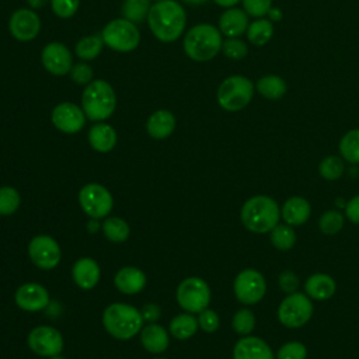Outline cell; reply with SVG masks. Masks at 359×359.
<instances>
[{
    "mask_svg": "<svg viewBox=\"0 0 359 359\" xmlns=\"http://www.w3.org/2000/svg\"><path fill=\"white\" fill-rule=\"evenodd\" d=\"M147 24L151 34L161 42L177 41L185 29L187 13L184 7L174 0H161L151 4Z\"/></svg>",
    "mask_w": 359,
    "mask_h": 359,
    "instance_id": "cell-1",
    "label": "cell"
},
{
    "mask_svg": "<svg viewBox=\"0 0 359 359\" xmlns=\"http://www.w3.org/2000/svg\"><path fill=\"white\" fill-rule=\"evenodd\" d=\"M241 223L255 234L269 233L280 219V208L268 195H255L247 199L240 212Z\"/></svg>",
    "mask_w": 359,
    "mask_h": 359,
    "instance_id": "cell-2",
    "label": "cell"
},
{
    "mask_svg": "<svg viewBox=\"0 0 359 359\" xmlns=\"http://www.w3.org/2000/svg\"><path fill=\"white\" fill-rule=\"evenodd\" d=\"M223 35L212 24H196L184 36L182 48L185 55L195 62L212 60L222 50Z\"/></svg>",
    "mask_w": 359,
    "mask_h": 359,
    "instance_id": "cell-3",
    "label": "cell"
},
{
    "mask_svg": "<svg viewBox=\"0 0 359 359\" xmlns=\"http://www.w3.org/2000/svg\"><path fill=\"white\" fill-rule=\"evenodd\" d=\"M102 325L114 338L126 341L140 332L143 317L140 310L128 303H112L102 313Z\"/></svg>",
    "mask_w": 359,
    "mask_h": 359,
    "instance_id": "cell-4",
    "label": "cell"
},
{
    "mask_svg": "<svg viewBox=\"0 0 359 359\" xmlns=\"http://www.w3.org/2000/svg\"><path fill=\"white\" fill-rule=\"evenodd\" d=\"M81 108L86 118L93 122H104L116 108V94L109 83L95 79L88 83L81 94Z\"/></svg>",
    "mask_w": 359,
    "mask_h": 359,
    "instance_id": "cell-5",
    "label": "cell"
},
{
    "mask_svg": "<svg viewBox=\"0 0 359 359\" xmlns=\"http://www.w3.org/2000/svg\"><path fill=\"white\" fill-rule=\"evenodd\" d=\"M255 93L254 83L240 74L226 77L216 93L217 104L227 112H237L244 109L252 100Z\"/></svg>",
    "mask_w": 359,
    "mask_h": 359,
    "instance_id": "cell-6",
    "label": "cell"
},
{
    "mask_svg": "<svg viewBox=\"0 0 359 359\" xmlns=\"http://www.w3.org/2000/svg\"><path fill=\"white\" fill-rule=\"evenodd\" d=\"M104 43L116 52H132L140 43V32L135 22L126 18L111 20L101 31Z\"/></svg>",
    "mask_w": 359,
    "mask_h": 359,
    "instance_id": "cell-7",
    "label": "cell"
},
{
    "mask_svg": "<svg viewBox=\"0 0 359 359\" xmlns=\"http://www.w3.org/2000/svg\"><path fill=\"white\" fill-rule=\"evenodd\" d=\"M311 299L299 292L289 293L278 307V320L287 328H299L307 324L313 316Z\"/></svg>",
    "mask_w": 359,
    "mask_h": 359,
    "instance_id": "cell-8",
    "label": "cell"
},
{
    "mask_svg": "<svg viewBox=\"0 0 359 359\" xmlns=\"http://www.w3.org/2000/svg\"><path fill=\"white\" fill-rule=\"evenodd\" d=\"M177 302L187 313H201L210 303V287L202 278L188 276L177 287Z\"/></svg>",
    "mask_w": 359,
    "mask_h": 359,
    "instance_id": "cell-9",
    "label": "cell"
},
{
    "mask_svg": "<svg viewBox=\"0 0 359 359\" xmlns=\"http://www.w3.org/2000/svg\"><path fill=\"white\" fill-rule=\"evenodd\" d=\"M79 203L91 219H102L109 215L114 206L111 192L101 184L90 182L79 192Z\"/></svg>",
    "mask_w": 359,
    "mask_h": 359,
    "instance_id": "cell-10",
    "label": "cell"
},
{
    "mask_svg": "<svg viewBox=\"0 0 359 359\" xmlns=\"http://www.w3.org/2000/svg\"><path fill=\"white\" fill-rule=\"evenodd\" d=\"M233 290L237 300L243 304H255L261 302L266 293V282L264 275L252 268L243 269L234 279Z\"/></svg>",
    "mask_w": 359,
    "mask_h": 359,
    "instance_id": "cell-11",
    "label": "cell"
},
{
    "mask_svg": "<svg viewBox=\"0 0 359 359\" xmlns=\"http://www.w3.org/2000/svg\"><path fill=\"white\" fill-rule=\"evenodd\" d=\"M28 255L35 266L49 271L57 266L62 251L57 241L46 234L35 236L28 244Z\"/></svg>",
    "mask_w": 359,
    "mask_h": 359,
    "instance_id": "cell-12",
    "label": "cell"
},
{
    "mask_svg": "<svg viewBox=\"0 0 359 359\" xmlns=\"http://www.w3.org/2000/svg\"><path fill=\"white\" fill-rule=\"evenodd\" d=\"M31 351L43 358L59 355L63 349L62 334L50 325H38L29 331L27 338Z\"/></svg>",
    "mask_w": 359,
    "mask_h": 359,
    "instance_id": "cell-13",
    "label": "cell"
},
{
    "mask_svg": "<svg viewBox=\"0 0 359 359\" xmlns=\"http://www.w3.org/2000/svg\"><path fill=\"white\" fill-rule=\"evenodd\" d=\"M50 121L53 126L67 135L77 133L86 123V114L81 107L65 101L57 104L50 112Z\"/></svg>",
    "mask_w": 359,
    "mask_h": 359,
    "instance_id": "cell-14",
    "label": "cell"
},
{
    "mask_svg": "<svg viewBox=\"0 0 359 359\" xmlns=\"http://www.w3.org/2000/svg\"><path fill=\"white\" fill-rule=\"evenodd\" d=\"M41 62L45 70L53 76H65L73 67V57L69 48L57 41L49 42L43 46Z\"/></svg>",
    "mask_w": 359,
    "mask_h": 359,
    "instance_id": "cell-15",
    "label": "cell"
},
{
    "mask_svg": "<svg viewBox=\"0 0 359 359\" xmlns=\"http://www.w3.org/2000/svg\"><path fill=\"white\" fill-rule=\"evenodd\" d=\"M8 29L11 36L17 41H32L41 31L39 15L32 8H18L8 20Z\"/></svg>",
    "mask_w": 359,
    "mask_h": 359,
    "instance_id": "cell-16",
    "label": "cell"
},
{
    "mask_svg": "<svg viewBox=\"0 0 359 359\" xmlns=\"http://www.w3.org/2000/svg\"><path fill=\"white\" fill-rule=\"evenodd\" d=\"M15 304L24 311H41L49 304L48 290L35 282L21 285L14 294Z\"/></svg>",
    "mask_w": 359,
    "mask_h": 359,
    "instance_id": "cell-17",
    "label": "cell"
},
{
    "mask_svg": "<svg viewBox=\"0 0 359 359\" xmlns=\"http://www.w3.org/2000/svg\"><path fill=\"white\" fill-rule=\"evenodd\" d=\"M271 346L261 338L245 335L233 348V359H273Z\"/></svg>",
    "mask_w": 359,
    "mask_h": 359,
    "instance_id": "cell-18",
    "label": "cell"
},
{
    "mask_svg": "<svg viewBox=\"0 0 359 359\" xmlns=\"http://www.w3.org/2000/svg\"><path fill=\"white\" fill-rule=\"evenodd\" d=\"M250 25L248 14L237 7H230L219 18V29L227 38H240Z\"/></svg>",
    "mask_w": 359,
    "mask_h": 359,
    "instance_id": "cell-19",
    "label": "cell"
},
{
    "mask_svg": "<svg viewBox=\"0 0 359 359\" xmlns=\"http://www.w3.org/2000/svg\"><path fill=\"white\" fill-rule=\"evenodd\" d=\"M72 276H73L74 283L80 289L90 290L98 283L100 276H101V269L95 259L83 257V258L77 259L76 264L73 265Z\"/></svg>",
    "mask_w": 359,
    "mask_h": 359,
    "instance_id": "cell-20",
    "label": "cell"
},
{
    "mask_svg": "<svg viewBox=\"0 0 359 359\" xmlns=\"http://www.w3.org/2000/svg\"><path fill=\"white\" fill-rule=\"evenodd\" d=\"M115 287L125 294H136L146 286V275L136 266H123L114 276Z\"/></svg>",
    "mask_w": 359,
    "mask_h": 359,
    "instance_id": "cell-21",
    "label": "cell"
},
{
    "mask_svg": "<svg viewBox=\"0 0 359 359\" xmlns=\"http://www.w3.org/2000/svg\"><path fill=\"white\" fill-rule=\"evenodd\" d=\"M311 215V206L303 196H290L280 208V216L290 226L304 224Z\"/></svg>",
    "mask_w": 359,
    "mask_h": 359,
    "instance_id": "cell-22",
    "label": "cell"
},
{
    "mask_svg": "<svg viewBox=\"0 0 359 359\" xmlns=\"http://www.w3.org/2000/svg\"><path fill=\"white\" fill-rule=\"evenodd\" d=\"M304 290L311 300L323 302L334 296L337 290V283L332 276L323 272H317L307 278L304 283Z\"/></svg>",
    "mask_w": 359,
    "mask_h": 359,
    "instance_id": "cell-23",
    "label": "cell"
},
{
    "mask_svg": "<svg viewBox=\"0 0 359 359\" xmlns=\"http://www.w3.org/2000/svg\"><path fill=\"white\" fill-rule=\"evenodd\" d=\"M115 129L105 122H95L88 130V143L98 153H108L116 144Z\"/></svg>",
    "mask_w": 359,
    "mask_h": 359,
    "instance_id": "cell-24",
    "label": "cell"
},
{
    "mask_svg": "<svg viewBox=\"0 0 359 359\" xmlns=\"http://www.w3.org/2000/svg\"><path fill=\"white\" fill-rule=\"evenodd\" d=\"M140 342L143 348L150 353H161L168 348V332L156 323H149L140 330Z\"/></svg>",
    "mask_w": 359,
    "mask_h": 359,
    "instance_id": "cell-25",
    "label": "cell"
},
{
    "mask_svg": "<svg viewBox=\"0 0 359 359\" xmlns=\"http://www.w3.org/2000/svg\"><path fill=\"white\" fill-rule=\"evenodd\" d=\"M175 129V116L168 109L154 111L146 122V130L153 139H165Z\"/></svg>",
    "mask_w": 359,
    "mask_h": 359,
    "instance_id": "cell-26",
    "label": "cell"
},
{
    "mask_svg": "<svg viewBox=\"0 0 359 359\" xmlns=\"http://www.w3.org/2000/svg\"><path fill=\"white\" fill-rule=\"evenodd\" d=\"M255 91L269 101H276L286 94L287 84L280 76L266 74L258 79L255 83Z\"/></svg>",
    "mask_w": 359,
    "mask_h": 359,
    "instance_id": "cell-27",
    "label": "cell"
},
{
    "mask_svg": "<svg viewBox=\"0 0 359 359\" xmlns=\"http://www.w3.org/2000/svg\"><path fill=\"white\" fill-rule=\"evenodd\" d=\"M273 22L268 18H255L247 28V39L254 46L266 45L273 36Z\"/></svg>",
    "mask_w": 359,
    "mask_h": 359,
    "instance_id": "cell-28",
    "label": "cell"
},
{
    "mask_svg": "<svg viewBox=\"0 0 359 359\" xmlns=\"http://www.w3.org/2000/svg\"><path fill=\"white\" fill-rule=\"evenodd\" d=\"M198 318L192 313H182L170 321V334L177 339H188L198 331Z\"/></svg>",
    "mask_w": 359,
    "mask_h": 359,
    "instance_id": "cell-29",
    "label": "cell"
},
{
    "mask_svg": "<svg viewBox=\"0 0 359 359\" xmlns=\"http://www.w3.org/2000/svg\"><path fill=\"white\" fill-rule=\"evenodd\" d=\"M104 45L105 43H104V39L101 36V32L100 34H93V35L83 36L76 43L74 52L83 60H93L101 53Z\"/></svg>",
    "mask_w": 359,
    "mask_h": 359,
    "instance_id": "cell-30",
    "label": "cell"
},
{
    "mask_svg": "<svg viewBox=\"0 0 359 359\" xmlns=\"http://www.w3.org/2000/svg\"><path fill=\"white\" fill-rule=\"evenodd\" d=\"M102 233L111 243H123L130 234L129 224L122 217H107L102 222Z\"/></svg>",
    "mask_w": 359,
    "mask_h": 359,
    "instance_id": "cell-31",
    "label": "cell"
},
{
    "mask_svg": "<svg viewBox=\"0 0 359 359\" xmlns=\"http://www.w3.org/2000/svg\"><path fill=\"white\" fill-rule=\"evenodd\" d=\"M341 157L351 163L359 164V128L348 130L339 140Z\"/></svg>",
    "mask_w": 359,
    "mask_h": 359,
    "instance_id": "cell-32",
    "label": "cell"
},
{
    "mask_svg": "<svg viewBox=\"0 0 359 359\" xmlns=\"http://www.w3.org/2000/svg\"><path fill=\"white\" fill-rule=\"evenodd\" d=\"M269 233L272 245L279 251H287L296 244V233L287 223H278Z\"/></svg>",
    "mask_w": 359,
    "mask_h": 359,
    "instance_id": "cell-33",
    "label": "cell"
},
{
    "mask_svg": "<svg viewBox=\"0 0 359 359\" xmlns=\"http://www.w3.org/2000/svg\"><path fill=\"white\" fill-rule=\"evenodd\" d=\"M150 0H125L121 8L122 18H126L135 24L147 20L150 11Z\"/></svg>",
    "mask_w": 359,
    "mask_h": 359,
    "instance_id": "cell-34",
    "label": "cell"
},
{
    "mask_svg": "<svg viewBox=\"0 0 359 359\" xmlns=\"http://www.w3.org/2000/svg\"><path fill=\"white\" fill-rule=\"evenodd\" d=\"M318 172L327 181L339 180L345 172V160L339 156H327L320 161Z\"/></svg>",
    "mask_w": 359,
    "mask_h": 359,
    "instance_id": "cell-35",
    "label": "cell"
},
{
    "mask_svg": "<svg viewBox=\"0 0 359 359\" xmlns=\"http://www.w3.org/2000/svg\"><path fill=\"white\" fill-rule=\"evenodd\" d=\"M344 222L345 217L341 212L338 210H327L325 213H323L318 219V227L321 230L323 234L327 236H334L337 233H339L344 227Z\"/></svg>",
    "mask_w": 359,
    "mask_h": 359,
    "instance_id": "cell-36",
    "label": "cell"
},
{
    "mask_svg": "<svg viewBox=\"0 0 359 359\" xmlns=\"http://www.w3.org/2000/svg\"><path fill=\"white\" fill-rule=\"evenodd\" d=\"M231 327L234 332L240 335H250L255 328V316L250 309H240L234 313L231 320Z\"/></svg>",
    "mask_w": 359,
    "mask_h": 359,
    "instance_id": "cell-37",
    "label": "cell"
},
{
    "mask_svg": "<svg viewBox=\"0 0 359 359\" xmlns=\"http://www.w3.org/2000/svg\"><path fill=\"white\" fill-rule=\"evenodd\" d=\"M21 198L15 188L4 185L0 187V215L8 216L13 215L20 206Z\"/></svg>",
    "mask_w": 359,
    "mask_h": 359,
    "instance_id": "cell-38",
    "label": "cell"
},
{
    "mask_svg": "<svg viewBox=\"0 0 359 359\" xmlns=\"http://www.w3.org/2000/svg\"><path fill=\"white\" fill-rule=\"evenodd\" d=\"M222 52L231 60H243L248 55V46L240 38H227L223 41Z\"/></svg>",
    "mask_w": 359,
    "mask_h": 359,
    "instance_id": "cell-39",
    "label": "cell"
},
{
    "mask_svg": "<svg viewBox=\"0 0 359 359\" xmlns=\"http://www.w3.org/2000/svg\"><path fill=\"white\" fill-rule=\"evenodd\" d=\"M276 358L278 359H306L307 349L299 341H289L278 349Z\"/></svg>",
    "mask_w": 359,
    "mask_h": 359,
    "instance_id": "cell-40",
    "label": "cell"
},
{
    "mask_svg": "<svg viewBox=\"0 0 359 359\" xmlns=\"http://www.w3.org/2000/svg\"><path fill=\"white\" fill-rule=\"evenodd\" d=\"M241 4L248 17L262 18L272 7V0H241Z\"/></svg>",
    "mask_w": 359,
    "mask_h": 359,
    "instance_id": "cell-41",
    "label": "cell"
},
{
    "mask_svg": "<svg viewBox=\"0 0 359 359\" xmlns=\"http://www.w3.org/2000/svg\"><path fill=\"white\" fill-rule=\"evenodd\" d=\"M80 0H50V7L59 18H70L79 10Z\"/></svg>",
    "mask_w": 359,
    "mask_h": 359,
    "instance_id": "cell-42",
    "label": "cell"
},
{
    "mask_svg": "<svg viewBox=\"0 0 359 359\" xmlns=\"http://www.w3.org/2000/svg\"><path fill=\"white\" fill-rule=\"evenodd\" d=\"M93 77H94V72H93L91 66L84 63V62L73 65V67L70 70V79L76 84H81V86L86 84L87 86L88 83L93 81Z\"/></svg>",
    "mask_w": 359,
    "mask_h": 359,
    "instance_id": "cell-43",
    "label": "cell"
},
{
    "mask_svg": "<svg viewBox=\"0 0 359 359\" xmlns=\"http://www.w3.org/2000/svg\"><path fill=\"white\" fill-rule=\"evenodd\" d=\"M198 324L199 327L205 331V332H215L219 328L220 320L216 311L210 310V309H205L201 313H198Z\"/></svg>",
    "mask_w": 359,
    "mask_h": 359,
    "instance_id": "cell-44",
    "label": "cell"
},
{
    "mask_svg": "<svg viewBox=\"0 0 359 359\" xmlns=\"http://www.w3.org/2000/svg\"><path fill=\"white\" fill-rule=\"evenodd\" d=\"M278 285H279V289L285 293H293L297 290L299 285H300V280H299V276L292 272V271H283L279 278H278Z\"/></svg>",
    "mask_w": 359,
    "mask_h": 359,
    "instance_id": "cell-45",
    "label": "cell"
},
{
    "mask_svg": "<svg viewBox=\"0 0 359 359\" xmlns=\"http://www.w3.org/2000/svg\"><path fill=\"white\" fill-rule=\"evenodd\" d=\"M345 216L349 222L359 224V194L352 196L345 205Z\"/></svg>",
    "mask_w": 359,
    "mask_h": 359,
    "instance_id": "cell-46",
    "label": "cell"
},
{
    "mask_svg": "<svg viewBox=\"0 0 359 359\" xmlns=\"http://www.w3.org/2000/svg\"><path fill=\"white\" fill-rule=\"evenodd\" d=\"M142 313V317H143V321H147V323H156L160 316H161V309L158 304L156 303H147L142 307L140 310Z\"/></svg>",
    "mask_w": 359,
    "mask_h": 359,
    "instance_id": "cell-47",
    "label": "cell"
},
{
    "mask_svg": "<svg viewBox=\"0 0 359 359\" xmlns=\"http://www.w3.org/2000/svg\"><path fill=\"white\" fill-rule=\"evenodd\" d=\"M268 20H271L272 22H276V21H280L282 20V17H283V13H282V10L279 8V7H271L269 8V11H268Z\"/></svg>",
    "mask_w": 359,
    "mask_h": 359,
    "instance_id": "cell-48",
    "label": "cell"
},
{
    "mask_svg": "<svg viewBox=\"0 0 359 359\" xmlns=\"http://www.w3.org/2000/svg\"><path fill=\"white\" fill-rule=\"evenodd\" d=\"M50 0H27L28 6L32 8V10H36V8H42L45 4H48Z\"/></svg>",
    "mask_w": 359,
    "mask_h": 359,
    "instance_id": "cell-49",
    "label": "cell"
},
{
    "mask_svg": "<svg viewBox=\"0 0 359 359\" xmlns=\"http://www.w3.org/2000/svg\"><path fill=\"white\" fill-rule=\"evenodd\" d=\"M217 6L220 7H226V8H230V7H234L237 3H240L241 0H213Z\"/></svg>",
    "mask_w": 359,
    "mask_h": 359,
    "instance_id": "cell-50",
    "label": "cell"
},
{
    "mask_svg": "<svg viewBox=\"0 0 359 359\" xmlns=\"http://www.w3.org/2000/svg\"><path fill=\"white\" fill-rule=\"evenodd\" d=\"M182 1L187 4H191V6H201V4L206 3L208 0H182Z\"/></svg>",
    "mask_w": 359,
    "mask_h": 359,
    "instance_id": "cell-51",
    "label": "cell"
},
{
    "mask_svg": "<svg viewBox=\"0 0 359 359\" xmlns=\"http://www.w3.org/2000/svg\"><path fill=\"white\" fill-rule=\"evenodd\" d=\"M49 359H66V358H63V356H60V355H55V356H52V358H49Z\"/></svg>",
    "mask_w": 359,
    "mask_h": 359,
    "instance_id": "cell-52",
    "label": "cell"
},
{
    "mask_svg": "<svg viewBox=\"0 0 359 359\" xmlns=\"http://www.w3.org/2000/svg\"><path fill=\"white\" fill-rule=\"evenodd\" d=\"M154 359H165V358H154Z\"/></svg>",
    "mask_w": 359,
    "mask_h": 359,
    "instance_id": "cell-53",
    "label": "cell"
},
{
    "mask_svg": "<svg viewBox=\"0 0 359 359\" xmlns=\"http://www.w3.org/2000/svg\"><path fill=\"white\" fill-rule=\"evenodd\" d=\"M156 1H161V0H156Z\"/></svg>",
    "mask_w": 359,
    "mask_h": 359,
    "instance_id": "cell-54",
    "label": "cell"
}]
</instances>
